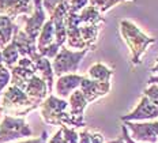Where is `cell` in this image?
<instances>
[{
    "instance_id": "1",
    "label": "cell",
    "mask_w": 158,
    "mask_h": 143,
    "mask_svg": "<svg viewBox=\"0 0 158 143\" xmlns=\"http://www.w3.org/2000/svg\"><path fill=\"white\" fill-rule=\"evenodd\" d=\"M120 33L123 36V40L127 42L128 48H130L131 63L134 65L140 64L142 56L146 53L149 46L157 42L156 38L149 37L144 33H142L134 22L128 21V19L120 21Z\"/></svg>"
},
{
    "instance_id": "2",
    "label": "cell",
    "mask_w": 158,
    "mask_h": 143,
    "mask_svg": "<svg viewBox=\"0 0 158 143\" xmlns=\"http://www.w3.org/2000/svg\"><path fill=\"white\" fill-rule=\"evenodd\" d=\"M38 104L27 97L25 90L11 85L6 89L0 99V112L15 117H23L29 112L38 108Z\"/></svg>"
},
{
    "instance_id": "3",
    "label": "cell",
    "mask_w": 158,
    "mask_h": 143,
    "mask_svg": "<svg viewBox=\"0 0 158 143\" xmlns=\"http://www.w3.org/2000/svg\"><path fill=\"white\" fill-rule=\"evenodd\" d=\"M40 111H41V117L49 125H71L74 127L72 116L68 112V102L64 98L49 94L40 104Z\"/></svg>"
},
{
    "instance_id": "4",
    "label": "cell",
    "mask_w": 158,
    "mask_h": 143,
    "mask_svg": "<svg viewBox=\"0 0 158 143\" xmlns=\"http://www.w3.org/2000/svg\"><path fill=\"white\" fill-rule=\"evenodd\" d=\"M87 52L89 49H82V51L74 52L61 46L59 53L53 57V61H52L53 74L57 76H61L65 74H75L78 71L81 61L87 55Z\"/></svg>"
},
{
    "instance_id": "5",
    "label": "cell",
    "mask_w": 158,
    "mask_h": 143,
    "mask_svg": "<svg viewBox=\"0 0 158 143\" xmlns=\"http://www.w3.org/2000/svg\"><path fill=\"white\" fill-rule=\"evenodd\" d=\"M31 135V128L29 127V124L23 117L4 115L2 124H0V143H8L11 141H15V139Z\"/></svg>"
},
{
    "instance_id": "6",
    "label": "cell",
    "mask_w": 158,
    "mask_h": 143,
    "mask_svg": "<svg viewBox=\"0 0 158 143\" xmlns=\"http://www.w3.org/2000/svg\"><path fill=\"white\" fill-rule=\"evenodd\" d=\"M10 69H11V71H10L11 72V79H10L11 85L22 89V90H25L29 79L34 74H37L35 64L30 57H19L18 63Z\"/></svg>"
},
{
    "instance_id": "7",
    "label": "cell",
    "mask_w": 158,
    "mask_h": 143,
    "mask_svg": "<svg viewBox=\"0 0 158 143\" xmlns=\"http://www.w3.org/2000/svg\"><path fill=\"white\" fill-rule=\"evenodd\" d=\"M126 127L131 131V138L142 143H157L158 141V121L135 123L124 121Z\"/></svg>"
},
{
    "instance_id": "8",
    "label": "cell",
    "mask_w": 158,
    "mask_h": 143,
    "mask_svg": "<svg viewBox=\"0 0 158 143\" xmlns=\"http://www.w3.org/2000/svg\"><path fill=\"white\" fill-rule=\"evenodd\" d=\"M33 4H34V10H33L30 16H23L22 19L25 22L23 32L30 38L37 40L41 27L47 21V12L42 7V0H33Z\"/></svg>"
},
{
    "instance_id": "9",
    "label": "cell",
    "mask_w": 158,
    "mask_h": 143,
    "mask_svg": "<svg viewBox=\"0 0 158 143\" xmlns=\"http://www.w3.org/2000/svg\"><path fill=\"white\" fill-rule=\"evenodd\" d=\"M79 90L82 91L87 102H94L95 99L105 97L110 91V82H98L83 76L79 85Z\"/></svg>"
},
{
    "instance_id": "10",
    "label": "cell",
    "mask_w": 158,
    "mask_h": 143,
    "mask_svg": "<svg viewBox=\"0 0 158 143\" xmlns=\"http://www.w3.org/2000/svg\"><path fill=\"white\" fill-rule=\"evenodd\" d=\"M158 117V106H156L146 95L140 98L138 106L128 115L121 116L123 121H136V120H151Z\"/></svg>"
},
{
    "instance_id": "11",
    "label": "cell",
    "mask_w": 158,
    "mask_h": 143,
    "mask_svg": "<svg viewBox=\"0 0 158 143\" xmlns=\"http://www.w3.org/2000/svg\"><path fill=\"white\" fill-rule=\"evenodd\" d=\"M11 41L15 44L21 57H30L33 60V59L37 56V53H38L37 40L30 38L23 30H21L18 26L15 27V32H14V36H12Z\"/></svg>"
},
{
    "instance_id": "12",
    "label": "cell",
    "mask_w": 158,
    "mask_h": 143,
    "mask_svg": "<svg viewBox=\"0 0 158 143\" xmlns=\"http://www.w3.org/2000/svg\"><path fill=\"white\" fill-rule=\"evenodd\" d=\"M70 101H68V108H70V115L74 120V127H85V108L87 106L89 102L86 101L85 95L79 89H75L70 94Z\"/></svg>"
},
{
    "instance_id": "13",
    "label": "cell",
    "mask_w": 158,
    "mask_h": 143,
    "mask_svg": "<svg viewBox=\"0 0 158 143\" xmlns=\"http://www.w3.org/2000/svg\"><path fill=\"white\" fill-rule=\"evenodd\" d=\"M33 0H0V15H7L15 19L18 15H29L33 12Z\"/></svg>"
},
{
    "instance_id": "14",
    "label": "cell",
    "mask_w": 158,
    "mask_h": 143,
    "mask_svg": "<svg viewBox=\"0 0 158 143\" xmlns=\"http://www.w3.org/2000/svg\"><path fill=\"white\" fill-rule=\"evenodd\" d=\"M25 93L27 94V97L30 98L31 101H34L35 104H38V105L41 104V102L47 98V95L49 94L47 83L37 74H34L29 79L27 85H26V87H25Z\"/></svg>"
},
{
    "instance_id": "15",
    "label": "cell",
    "mask_w": 158,
    "mask_h": 143,
    "mask_svg": "<svg viewBox=\"0 0 158 143\" xmlns=\"http://www.w3.org/2000/svg\"><path fill=\"white\" fill-rule=\"evenodd\" d=\"M83 76L78 74H65L59 76L56 82V94L60 98H68L75 89H79L81 81Z\"/></svg>"
},
{
    "instance_id": "16",
    "label": "cell",
    "mask_w": 158,
    "mask_h": 143,
    "mask_svg": "<svg viewBox=\"0 0 158 143\" xmlns=\"http://www.w3.org/2000/svg\"><path fill=\"white\" fill-rule=\"evenodd\" d=\"M33 61H34L37 71L40 72V76H41V78L45 81V83H47L48 91L52 93L53 91V75H55L53 68H52V63L49 61V59L41 56L40 53H37V56L33 59Z\"/></svg>"
},
{
    "instance_id": "17",
    "label": "cell",
    "mask_w": 158,
    "mask_h": 143,
    "mask_svg": "<svg viewBox=\"0 0 158 143\" xmlns=\"http://www.w3.org/2000/svg\"><path fill=\"white\" fill-rule=\"evenodd\" d=\"M101 27H102V25H91V23H81L79 25L82 40H83L86 49L89 51H94Z\"/></svg>"
},
{
    "instance_id": "18",
    "label": "cell",
    "mask_w": 158,
    "mask_h": 143,
    "mask_svg": "<svg viewBox=\"0 0 158 143\" xmlns=\"http://www.w3.org/2000/svg\"><path fill=\"white\" fill-rule=\"evenodd\" d=\"M16 25L14 19H11L7 15H0V46L4 48L8 42H11L14 36Z\"/></svg>"
},
{
    "instance_id": "19",
    "label": "cell",
    "mask_w": 158,
    "mask_h": 143,
    "mask_svg": "<svg viewBox=\"0 0 158 143\" xmlns=\"http://www.w3.org/2000/svg\"><path fill=\"white\" fill-rule=\"evenodd\" d=\"M89 78L98 82H110V78L113 75V69L109 68L104 63H95L89 68Z\"/></svg>"
},
{
    "instance_id": "20",
    "label": "cell",
    "mask_w": 158,
    "mask_h": 143,
    "mask_svg": "<svg viewBox=\"0 0 158 143\" xmlns=\"http://www.w3.org/2000/svg\"><path fill=\"white\" fill-rule=\"evenodd\" d=\"M37 40H38L37 51L45 48V46L52 44V42H55V27H53V22H52L51 19L45 21L44 26L41 27V32H40Z\"/></svg>"
},
{
    "instance_id": "21",
    "label": "cell",
    "mask_w": 158,
    "mask_h": 143,
    "mask_svg": "<svg viewBox=\"0 0 158 143\" xmlns=\"http://www.w3.org/2000/svg\"><path fill=\"white\" fill-rule=\"evenodd\" d=\"M81 23H91V25H104L105 19L102 14L93 6H86L83 10L79 11Z\"/></svg>"
},
{
    "instance_id": "22",
    "label": "cell",
    "mask_w": 158,
    "mask_h": 143,
    "mask_svg": "<svg viewBox=\"0 0 158 143\" xmlns=\"http://www.w3.org/2000/svg\"><path fill=\"white\" fill-rule=\"evenodd\" d=\"M2 56H3V63H4V65L8 69L11 68V67H14L16 63H18L19 57H21L18 49H16V46H15V44L12 41L8 42V44L6 45L4 48H3Z\"/></svg>"
},
{
    "instance_id": "23",
    "label": "cell",
    "mask_w": 158,
    "mask_h": 143,
    "mask_svg": "<svg viewBox=\"0 0 158 143\" xmlns=\"http://www.w3.org/2000/svg\"><path fill=\"white\" fill-rule=\"evenodd\" d=\"M124 2H134V0H89L90 6L95 7L101 14H105V12H108L112 7H114V6L120 4V3H124Z\"/></svg>"
},
{
    "instance_id": "24",
    "label": "cell",
    "mask_w": 158,
    "mask_h": 143,
    "mask_svg": "<svg viewBox=\"0 0 158 143\" xmlns=\"http://www.w3.org/2000/svg\"><path fill=\"white\" fill-rule=\"evenodd\" d=\"M61 134H63L64 143H78L79 142V134L74 128L68 125H61Z\"/></svg>"
},
{
    "instance_id": "25",
    "label": "cell",
    "mask_w": 158,
    "mask_h": 143,
    "mask_svg": "<svg viewBox=\"0 0 158 143\" xmlns=\"http://www.w3.org/2000/svg\"><path fill=\"white\" fill-rule=\"evenodd\" d=\"M60 48H61V46L59 45V44H56V42H52V44L47 45L45 48L40 49L38 53H40L41 56H44V57H47V59H53L55 56L59 53Z\"/></svg>"
},
{
    "instance_id": "26",
    "label": "cell",
    "mask_w": 158,
    "mask_h": 143,
    "mask_svg": "<svg viewBox=\"0 0 158 143\" xmlns=\"http://www.w3.org/2000/svg\"><path fill=\"white\" fill-rule=\"evenodd\" d=\"M10 79H11V72L4 64H0V94L3 93L6 87L8 86Z\"/></svg>"
},
{
    "instance_id": "27",
    "label": "cell",
    "mask_w": 158,
    "mask_h": 143,
    "mask_svg": "<svg viewBox=\"0 0 158 143\" xmlns=\"http://www.w3.org/2000/svg\"><path fill=\"white\" fill-rule=\"evenodd\" d=\"M144 95L156 106H158V85H149V87L144 90Z\"/></svg>"
},
{
    "instance_id": "28",
    "label": "cell",
    "mask_w": 158,
    "mask_h": 143,
    "mask_svg": "<svg viewBox=\"0 0 158 143\" xmlns=\"http://www.w3.org/2000/svg\"><path fill=\"white\" fill-rule=\"evenodd\" d=\"M89 0H70L68 4H70V11L72 12H79L81 10H83L87 6Z\"/></svg>"
},
{
    "instance_id": "29",
    "label": "cell",
    "mask_w": 158,
    "mask_h": 143,
    "mask_svg": "<svg viewBox=\"0 0 158 143\" xmlns=\"http://www.w3.org/2000/svg\"><path fill=\"white\" fill-rule=\"evenodd\" d=\"M59 3H60V0H42V7H44L45 11L51 15Z\"/></svg>"
},
{
    "instance_id": "30",
    "label": "cell",
    "mask_w": 158,
    "mask_h": 143,
    "mask_svg": "<svg viewBox=\"0 0 158 143\" xmlns=\"http://www.w3.org/2000/svg\"><path fill=\"white\" fill-rule=\"evenodd\" d=\"M151 75L150 76V79H149V85H158V59H157V61H156V64H154V67L151 68Z\"/></svg>"
},
{
    "instance_id": "31",
    "label": "cell",
    "mask_w": 158,
    "mask_h": 143,
    "mask_svg": "<svg viewBox=\"0 0 158 143\" xmlns=\"http://www.w3.org/2000/svg\"><path fill=\"white\" fill-rule=\"evenodd\" d=\"M121 134H123V141L124 143H142V142H136V141H134L132 138L130 136V134H128V128L126 127V124H123L121 125Z\"/></svg>"
},
{
    "instance_id": "32",
    "label": "cell",
    "mask_w": 158,
    "mask_h": 143,
    "mask_svg": "<svg viewBox=\"0 0 158 143\" xmlns=\"http://www.w3.org/2000/svg\"><path fill=\"white\" fill-rule=\"evenodd\" d=\"M47 139H48V134L47 131H44L41 134V136L37 139H30V141H25V142H18V143H47Z\"/></svg>"
},
{
    "instance_id": "33",
    "label": "cell",
    "mask_w": 158,
    "mask_h": 143,
    "mask_svg": "<svg viewBox=\"0 0 158 143\" xmlns=\"http://www.w3.org/2000/svg\"><path fill=\"white\" fill-rule=\"evenodd\" d=\"M91 143H104V136L100 132H89Z\"/></svg>"
},
{
    "instance_id": "34",
    "label": "cell",
    "mask_w": 158,
    "mask_h": 143,
    "mask_svg": "<svg viewBox=\"0 0 158 143\" xmlns=\"http://www.w3.org/2000/svg\"><path fill=\"white\" fill-rule=\"evenodd\" d=\"M48 143H64V141H63V134H61V128L59 129L56 134L52 136L51 139H49V142Z\"/></svg>"
},
{
    "instance_id": "35",
    "label": "cell",
    "mask_w": 158,
    "mask_h": 143,
    "mask_svg": "<svg viewBox=\"0 0 158 143\" xmlns=\"http://www.w3.org/2000/svg\"><path fill=\"white\" fill-rule=\"evenodd\" d=\"M78 143H91L87 129H85V131H82L81 134H79V142Z\"/></svg>"
},
{
    "instance_id": "36",
    "label": "cell",
    "mask_w": 158,
    "mask_h": 143,
    "mask_svg": "<svg viewBox=\"0 0 158 143\" xmlns=\"http://www.w3.org/2000/svg\"><path fill=\"white\" fill-rule=\"evenodd\" d=\"M108 143H124V141H123V138H118V139H116V141H110Z\"/></svg>"
},
{
    "instance_id": "37",
    "label": "cell",
    "mask_w": 158,
    "mask_h": 143,
    "mask_svg": "<svg viewBox=\"0 0 158 143\" xmlns=\"http://www.w3.org/2000/svg\"><path fill=\"white\" fill-rule=\"evenodd\" d=\"M0 64H3V56H2V51H0Z\"/></svg>"
},
{
    "instance_id": "38",
    "label": "cell",
    "mask_w": 158,
    "mask_h": 143,
    "mask_svg": "<svg viewBox=\"0 0 158 143\" xmlns=\"http://www.w3.org/2000/svg\"><path fill=\"white\" fill-rule=\"evenodd\" d=\"M67 2H70V0H67Z\"/></svg>"
}]
</instances>
